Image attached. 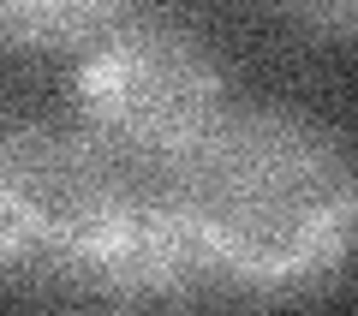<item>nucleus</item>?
<instances>
[{"instance_id": "nucleus-1", "label": "nucleus", "mask_w": 358, "mask_h": 316, "mask_svg": "<svg viewBox=\"0 0 358 316\" xmlns=\"http://www.w3.org/2000/svg\"><path fill=\"white\" fill-rule=\"evenodd\" d=\"M162 185L203 287L310 299L358 257V150L305 108H233Z\"/></svg>"}, {"instance_id": "nucleus-2", "label": "nucleus", "mask_w": 358, "mask_h": 316, "mask_svg": "<svg viewBox=\"0 0 358 316\" xmlns=\"http://www.w3.org/2000/svg\"><path fill=\"white\" fill-rule=\"evenodd\" d=\"M0 287L84 304L209 292L162 179L36 114H0Z\"/></svg>"}, {"instance_id": "nucleus-3", "label": "nucleus", "mask_w": 358, "mask_h": 316, "mask_svg": "<svg viewBox=\"0 0 358 316\" xmlns=\"http://www.w3.org/2000/svg\"><path fill=\"white\" fill-rule=\"evenodd\" d=\"M233 114L221 54L167 13L114 18L84 42L72 78V120L114 161L167 179Z\"/></svg>"}, {"instance_id": "nucleus-4", "label": "nucleus", "mask_w": 358, "mask_h": 316, "mask_svg": "<svg viewBox=\"0 0 358 316\" xmlns=\"http://www.w3.org/2000/svg\"><path fill=\"white\" fill-rule=\"evenodd\" d=\"M131 0H0V54H66L126 18Z\"/></svg>"}, {"instance_id": "nucleus-5", "label": "nucleus", "mask_w": 358, "mask_h": 316, "mask_svg": "<svg viewBox=\"0 0 358 316\" xmlns=\"http://www.w3.org/2000/svg\"><path fill=\"white\" fill-rule=\"evenodd\" d=\"M275 18H287L293 30L317 42H346L358 48V0H263Z\"/></svg>"}]
</instances>
